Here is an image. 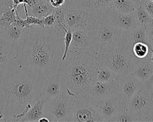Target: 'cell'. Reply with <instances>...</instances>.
I'll return each instance as SVG.
<instances>
[{
	"instance_id": "6da1fadb",
	"label": "cell",
	"mask_w": 153,
	"mask_h": 122,
	"mask_svg": "<svg viewBox=\"0 0 153 122\" xmlns=\"http://www.w3.org/2000/svg\"><path fill=\"white\" fill-rule=\"evenodd\" d=\"M63 35L54 26H31L17 48L19 66L45 78L57 74L63 54Z\"/></svg>"
},
{
	"instance_id": "7a4b0ae2",
	"label": "cell",
	"mask_w": 153,
	"mask_h": 122,
	"mask_svg": "<svg viewBox=\"0 0 153 122\" xmlns=\"http://www.w3.org/2000/svg\"><path fill=\"white\" fill-rule=\"evenodd\" d=\"M45 78L17 64L0 74V104L7 121H20L39 98Z\"/></svg>"
},
{
	"instance_id": "3957f363",
	"label": "cell",
	"mask_w": 153,
	"mask_h": 122,
	"mask_svg": "<svg viewBox=\"0 0 153 122\" xmlns=\"http://www.w3.org/2000/svg\"><path fill=\"white\" fill-rule=\"evenodd\" d=\"M100 66L95 53L68 51L65 59L61 61L59 70L65 90L75 98L87 94L96 81Z\"/></svg>"
},
{
	"instance_id": "277c9868",
	"label": "cell",
	"mask_w": 153,
	"mask_h": 122,
	"mask_svg": "<svg viewBox=\"0 0 153 122\" xmlns=\"http://www.w3.org/2000/svg\"><path fill=\"white\" fill-rule=\"evenodd\" d=\"M100 65L105 66L116 73L119 79L131 75L138 60L133 54L122 48H112L102 53H95Z\"/></svg>"
},
{
	"instance_id": "5b68a950",
	"label": "cell",
	"mask_w": 153,
	"mask_h": 122,
	"mask_svg": "<svg viewBox=\"0 0 153 122\" xmlns=\"http://www.w3.org/2000/svg\"><path fill=\"white\" fill-rule=\"evenodd\" d=\"M105 14L98 13L83 4H65L64 19L68 29L91 31Z\"/></svg>"
},
{
	"instance_id": "8992f818",
	"label": "cell",
	"mask_w": 153,
	"mask_h": 122,
	"mask_svg": "<svg viewBox=\"0 0 153 122\" xmlns=\"http://www.w3.org/2000/svg\"><path fill=\"white\" fill-rule=\"evenodd\" d=\"M89 32L95 53H102L112 48L122 47L125 31L107 23L104 16Z\"/></svg>"
},
{
	"instance_id": "52a82bcc",
	"label": "cell",
	"mask_w": 153,
	"mask_h": 122,
	"mask_svg": "<svg viewBox=\"0 0 153 122\" xmlns=\"http://www.w3.org/2000/svg\"><path fill=\"white\" fill-rule=\"evenodd\" d=\"M76 98L66 90L45 103L44 116L50 122H72Z\"/></svg>"
},
{
	"instance_id": "ba28073f",
	"label": "cell",
	"mask_w": 153,
	"mask_h": 122,
	"mask_svg": "<svg viewBox=\"0 0 153 122\" xmlns=\"http://www.w3.org/2000/svg\"><path fill=\"white\" fill-rule=\"evenodd\" d=\"M127 111L139 122H150L153 113V100L146 84H142L127 105Z\"/></svg>"
},
{
	"instance_id": "9c48e42d",
	"label": "cell",
	"mask_w": 153,
	"mask_h": 122,
	"mask_svg": "<svg viewBox=\"0 0 153 122\" xmlns=\"http://www.w3.org/2000/svg\"><path fill=\"white\" fill-rule=\"evenodd\" d=\"M72 122H104L95 101L88 94L76 97Z\"/></svg>"
},
{
	"instance_id": "30bf717a",
	"label": "cell",
	"mask_w": 153,
	"mask_h": 122,
	"mask_svg": "<svg viewBox=\"0 0 153 122\" xmlns=\"http://www.w3.org/2000/svg\"><path fill=\"white\" fill-rule=\"evenodd\" d=\"M94 101L97 111L104 122H111L114 117L124 111L127 108V105L120 95Z\"/></svg>"
},
{
	"instance_id": "8fae6325",
	"label": "cell",
	"mask_w": 153,
	"mask_h": 122,
	"mask_svg": "<svg viewBox=\"0 0 153 122\" xmlns=\"http://www.w3.org/2000/svg\"><path fill=\"white\" fill-rule=\"evenodd\" d=\"M104 20L111 25L123 31L130 30L138 24L135 12L130 14L121 13L111 6L106 11Z\"/></svg>"
},
{
	"instance_id": "7c38bea8",
	"label": "cell",
	"mask_w": 153,
	"mask_h": 122,
	"mask_svg": "<svg viewBox=\"0 0 153 122\" xmlns=\"http://www.w3.org/2000/svg\"><path fill=\"white\" fill-rule=\"evenodd\" d=\"M119 93L120 80L118 79L109 82L96 81L89 89L87 94L96 101L118 95Z\"/></svg>"
},
{
	"instance_id": "4fadbf2b",
	"label": "cell",
	"mask_w": 153,
	"mask_h": 122,
	"mask_svg": "<svg viewBox=\"0 0 153 122\" xmlns=\"http://www.w3.org/2000/svg\"><path fill=\"white\" fill-rule=\"evenodd\" d=\"M65 90L61 73L44 79L41 86L39 98L47 101L58 96Z\"/></svg>"
},
{
	"instance_id": "5bb4252c",
	"label": "cell",
	"mask_w": 153,
	"mask_h": 122,
	"mask_svg": "<svg viewBox=\"0 0 153 122\" xmlns=\"http://www.w3.org/2000/svg\"><path fill=\"white\" fill-rule=\"evenodd\" d=\"M28 29L20 26L15 22L7 27L0 28V39L2 42L14 46L17 51V46Z\"/></svg>"
},
{
	"instance_id": "9a60e30c",
	"label": "cell",
	"mask_w": 153,
	"mask_h": 122,
	"mask_svg": "<svg viewBox=\"0 0 153 122\" xmlns=\"http://www.w3.org/2000/svg\"><path fill=\"white\" fill-rule=\"evenodd\" d=\"M69 51L95 53L89 31L83 29H76L72 31V39Z\"/></svg>"
},
{
	"instance_id": "2e32d148",
	"label": "cell",
	"mask_w": 153,
	"mask_h": 122,
	"mask_svg": "<svg viewBox=\"0 0 153 122\" xmlns=\"http://www.w3.org/2000/svg\"><path fill=\"white\" fill-rule=\"evenodd\" d=\"M138 42H143L149 45L147 39V28L139 24L134 28L125 31L121 48L132 53L133 45Z\"/></svg>"
},
{
	"instance_id": "e0dca14e",
	"label": "cell",
	"mask_w": 153,
	"mask_h": 122,
	"mask_svg": "<svg viewBox=\"0 0 153 122\" xmlns=\"http://www.w3.org/2000/svg\"><path fill=\"white\" fill-rule=\"evenodd\" d=\"M119 80V95L126 104L127 105L131 98L143 84L140 82L132 73L131 75Z\"/></svg>"
},
{
	"instance_id": "ac0fdd59",
	"label": "cell",
	"mask_w": 153,
	"mask_h": 122,
	"mask_svg": "<svg viewBox=\"0 0 153 122\" xmlns=\"http://www.w3.org/2000/svg\"><path fill=\"white\" fill-rule=\"evenodd\" d=\"M19 64L14 46L4 42L0 43V74Z\"/></svg>"
},
{
	"instance_id": "d6986e66",
	"label": "cell",
	"mask_w": 153,
	"mask_h": 122,
	"mask_svg": "<svg viewBox=\"0 0 153 122\" xmlns=\"http://www.w3.org/2000/svg\"><path fill=\"white\" fill-rule=\"evenodd\" d=\"M151 55L143 59H138L136 62L132 74L142 84H146L147 81L153 75V63Z\"/></svg>"
},
{
	"instance_id": "ffe728a7",
	"label": "cell",
	"mask_w": 153,
	"mask_h": 122,
	"mask_svg": "<svg viewBox=\"0 0 153 122\" xmlns=\"http://www.w3.org/2000/svg\"><path fill=\"white\" fill-rule=\"evenodd\" d=\"M28 10L30 15L42 19L53 13L55 8L50 4L48 0H36L33 6L28 7Z\"/></svg>"
},
{
	"instance_id": "44dd1931",
	"label": "cell",
	"mask_w": 153,
	"mask_h": 122,
	"mask_svg": "<svg viewBox=\"0 0 153 122\" xmlns=\"http://www.w3.org/2000/svg\"><path fill=\"white\" fill-rule=\"evenodd\" d=\"M45 102L39 98L33 106L22 117L20 122L39 121V120L44 116V106Z\"/></svg>"
},
{
	"instance_id": "7402d4cb",
	"label": "cell",
	"mask_w": 153,
	"mask_h": 122,
	"mask_svg": "<svg viewBox=\"0 0 153 122\" xmlns=\"http://www.w3.org/2000/svg\"><path fill=\"white\" fill-rule=\"evenodd\" d=\"M138 4L134 0H113L111 7L121 13L130 14L135 12Z\"/></svg>"
},
{
	"instance_id": "603a6c76",
	"label": "cell",
	"mask_w": 153,
	"mask_h": 122,
	"mask_svg": "<svg viewBox=\"0 0 153 122\" xmlns=\"http://www.w3.org/2000/svg\"><path fill=\"white\" fill-rule=\"evenodd\" d=\"M12 4L7 7L0 14V28L7 27L16 21V10Z\"/></svg>"
},
{
	"instance_id": "cb8c5ba5",
	"label": "cell",
	"mask_w": 153,
	"mask_h": 122,
	"mask_svg": "<svg viewBox=\"0 0 153 122\" xmlns=\"http://www.w3.org/2000/svg\"><path fill=\"white\" fill-rule=\"evenodd\" d=\"M113 0H86L82 4L90 7L98 13L105 14L108 8L111 6Z\"/></svg>"
},
{
	"instance_id": "d4e9b609",
	"label": "cell",
	"mask_w": 153,
	"mask_h": 122,
	"mask_svg": "<svg viewBox=\"0 0 153 122\" xmlns=\"http://www.w3.org/2000/svg\"><path fill=\"white\" fill-rule=\"evenodd\" d=\"M118 79V78L116 73L105 66L100 65L97 71L96 81L109 82Z\"/></svg>"
},
{
	"instance_id": "484cf974",
	"label": "cell",
	"mask_w": 153,
	"mask_h": 122,
	"mask_svg": "<svg viewBox=\"0 0 153 122\" xmlns=\"http://www.w3.org/2000/svg\"><path fill=\"white\" fill-rule=\"evenodd\" d=\"M132 53L138 59H143L150 56V48L148 45L143 42L135 43L132 48Z\"/></svg>"
},
{
	"instance_id": "4316f807",
	"label": "cell",
	"mask_w": 153,
	"mask_h": 122,
	"mask_svg": "<svg viewBox=\"0 0 153 122\" xmlns=\"http://www.w3.org/2000/svg\"><path fill=\"white\" fill-rule=\"evenodd\" d=\"M135 12L138 24L143 25L147 28L149 25L151 17L149 15L143 6L141 4H139Z\"/></svg>"
},
{
	"instance_id": "83f0119b",
	"label": "cell",
	"mask_w": 153,
	"mask_h": 122,
	"mask_svg": "<svg viewBox=\"0 0 153 122\" xmlns=\"http://www.w3.org/2000/svg\"><path fill=\"white\" fill-rule=\"evenodd\" d=\"M72 31L71 29H68V28L65 29V34H64L62 41H63V54L61 59V61L64 60L68 55L69 48L72 42Z\"/></svg>"
},
{
	"instance_id": "f1b7e54d",
	"label": "cell",
	"mask_w": 153,
	"mask_h": 122,
	"mask_svg": "<svg viewBox=\"0 0 153 122\" xmlns=\"http://www.w3.org/2000/svg\"><path fill=\"white\" fill-rule=\"evenodd\" d=\"M111 122H139V121L126 109L114 117Z\"/></svg>"
},
{
	"instance_id": "f546056e",
	"label": "cell",
	"mask_w": 153,
	"mask_h": 122,
	"mask_svg": "<svg viewBox=\"0 0 153 122\" xmlns=\"http://www.w3.org/2000/svg\"><path fill=\"white\" fill-rule=\"evenodd\" d=\"M42 26L44 27H52L55 24V15L54 13L51 14L43 18H42Z\"/></svg>"
},
{
	"instance_id": "4dcf8cb0",
	"label": "cell",
	"mask_w": 153,
	"mask_h": 122,
	"mask_svg": "<svg viewBox=\"0 0 153 122\" xmlns=\"http://www.w3.org/2000/svg\"><path fill=\"white\" fill-rule=\"evenodd\" d=\"M141 4L145 9L149 15L153 18V1L151 0H142Z\"/></svg>"
},
{
	"instance_id": "1f68e13d",
	"label": "cell",
	"mask_w": 153,
	"mask_h": 122,
	"mask_svg": "<svg viewBox=\"0 0 153 122\" xmlns=\"http://www.w3.org/2000/svg\"><path fill=\"white\" fill-rule=\"evenodd\" d=\"M147 39L150 49L153 50V26L147 28Z\"/></svg>"
},
{
	"instance_id": "d6a6232c",
	"label": "cell",
	"mask_w": 153,
	"mask_h": 122,
	"mask_svg": "<svg viewBox=\"0 0 153 122\" xmlns=\"http://www.w3.org/2000/svg\"><path fill=\"white\" fill-rule=\"evenodd\" d=\"M50 4L54 8H59L65 6L66 0H48Z\"/></svg>"
},
{
	"instance_id": "836d02e7",
	"label": "cell",
	"mask_w": 153,
	"mask_h": 122,
	"mask_svg": "<svg viewBox=\"0 0 153 122\" xmlns=\"http://www.w3.org/2000/svg\"><path fill=\"white\" fill-rule=\"evenodd\" d=\"M11 4H12V0H0V14Z\"/></svg>"
},
{
	"instance_id": "e575fe53",
	"label": "cell",
	"mask_w": 153,
	"mask_h": 122,
	"mask_svg": "<svg viewBox=\"0 0 153 122\" xmlns=\"http://www.w3.org/2000/svg\"><path fill=\"white\" fill-rule=\"evenodd\" d=\"M146 87L150 92L153 100V76H152L146 82Z\"/></svg>"
},
{
	"instance_id": "d590c367",
	"label": "cell",
	"mask_w": 153,
	"mask_h": 122,
	"mask_svg": "<svg viewBox=\"0 0 153 122\" xmlns=\"http://www.w3.org/2000/svg\"><path fill=\"white\" fill-rule=\"evenodd\" d=\"M0 122H7L3 107L1 104H0Z\"/></svg>"
},
{
	"instance_id": "8d00e7d4",
	"label": "cell",
	"mask_w": 153,
	"mask_h": 122,
	"mask_svg": "<svg viewBox=\"0 0 153 122\" xmlns=\"http://www.w3.org/2000/svg\"><path fill=\"white\" fill-rule=\"evenodd\" d=\"M86 0H66L65 4H82Z\"/></svg>"
},
{
	"instance_id": "74e56055",
	"label": "cell",
	"mask_w": 153,
	"mask_h": 122,
	"mask_svg": "<svg viewBox=\"0 0 153 122\" xmlns=\"http://www.w3.org/2000/svg\"><path fill=\"white\" fill-rule=\"evenodd\" d=\"M12 3L13 7L17 9L20 4H23L24 3V1L23 0H12Z\"/></svg>"
},
{
	"instance_id": "f35d334b",
	"label": "cell",
	"mask_w": 153,
	"mask_h": 122,
	"mask_svg": "<svg viewBox=\"0 0 153 122\" xmlns=\"http://www.w3.org/2000/svg\"><path fill=\"white\" fill-rule=\"evenodd\" d=\"M44 121H45V122H50V120H49V119H48L47 117H45V116L41 117V118L39 120V122H44Z\"/></svg>"
},
{
	"instance_id": "ab89813d",
	"label": "cell",
	"mask_w": 153,
	"mask_h": 122,
	"mask_svg": "<svg viewBox=\"0 0 153 122\" xmlns=\"http://www.w3.org/2000/svg\"><path fill=\"white\" fill-rule=\"evenodd\" d=\"M150 51H151V61L152 62V63H153V50L152 49H150ZM153 76V75H152Z\"/></svg>"
},
{
	"instance_id": "60d3db41",
	"label": "cell",
	"mask_w": 153,
	"mask_h": 122,
	"mask_svg": "<svg viewBox=\"0 0 153 122\" xmlns=\"http://www.w3.org/2000/svg\"><path fill=\"white\" fill-rule=\"evenodd\" d=\"M149 26H153V18H151V22H150V23H149ZM149 26H148V27H149Z\"/></svg>"
},
{
	"instance_id": "b9f144b4",
	"label": "cell",
	"mask_w": 153,
	"mask_h": 122,
	"mask_svg": "<svg viewBox=\"0 0 153 122\" xmlns=\"http://www.w3.org/2000/svg\"><path fill=\"white\" fill-rule=\"evenodd\" d=\"M134 1H135L136 3H137L138 4H141V1L142 0H134Z\"/></svg>"
},
{
	"instance_id": "7bdbcfd3",
	"label": "cell",
	"mask_w": 153,
	"mask_h": 122,
	"mask_svg": "<svg viewBox=\"0 0 153 122\" xmlns=\"http://www.w3.org/2000/svg\"><path fill=\"white\" fill-rule=\"evenodd\" d=\"M150 122H153V113H152V117L151 118V121Z\"/></svg>"
},
{
	"instance_id": "ee69618b",
	"label": "cell",
	"mask_w": 153,
	"mask_h": 122,
	"mask_svg": "<svg viewBox=\"0 0 153 122\" xmlns=\"http://www.w3.org/2000/svg\"><path fill=\"white\" fill-rule=\"evenodd\" d=\"M1 39H0V43H1Z\"/></svg>"
},
{
	"instance_id": "f6af8a7d",
	"label": "cell",
	"mask_w": 153,
	"mask_h": 122,
	"mask_svg": "<svg viewBox=\"0 0 153 122\" xmlns=\"http://www.w3.org/2000/svg\"><path fill=\"white\" fill-rule=\"evenodd\" d=\"M151 1H153V0H151Z\"/></svg>"
}]
</instances>
